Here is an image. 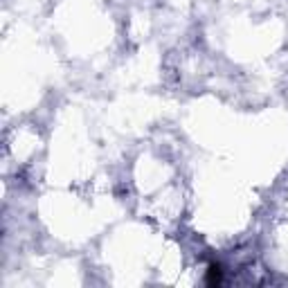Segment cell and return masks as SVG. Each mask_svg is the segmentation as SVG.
I'll return each mask as SVG.
<instances>
[{"instance_id": "cell-1", "label": "cell", "mask_w": 288, "mask_h": 288, "mask_svg": "<svg viewBox=\"0 0 288 288\" xmlns=\"http://www.w3.org/2000/svg\"><path fill=\"white\" fill-rule=\"evenodd\" d=\"M205 282H207V286H218V284L223 282V268L218 263H212V266H209Z\"/></svg>"}]
</instances>
